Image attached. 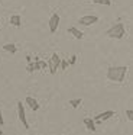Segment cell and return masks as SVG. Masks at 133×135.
Wrapping results in <instances>:
<instances>
[{
    "instance_id": "14",
    "label": "cell",
    "mask_w": 133,
    "mask_h": 135,
    "mask_svg": "<svg viewBox=\"0 0 133 135\" xmlns=\"http://www.w3.org/2000/svg\"><path fill=\"white\" fill-rule=\"evenodd\" d=\"M81 103H83V99H71L69 100V106H72V108H80Z\"/></svg>"
},
{
    "instance_id": "3",
    "label": "cell",
    "mask_w": 133,
    "mask_h": 135,
    "mask_svg": "<svg viewBox=\"0 0 133 135\" xmlns=\"http://www.w3.org/2000/svg\"><path fill=\"white\" fill-rule=\"evenodd\" d=\"M59 64H61V58H59V55H58L57 52L52 54L51 60H49V64H48V67H49V73H51V74H57L58 68H59Z\"/></svg>"
},
{
    "instance_id": "9",
    "label": "cell",
    "mask_w": 133,
    "mask_h": 135,
    "mask_svg": "<svg viewBox=\"0 0 133 135\" xmlns=\"http://www.w3.org/2000/svg\"><path fill=\"white\" fill-rule=\"evenodd\" d=\"M26 103H28V106L32 109V110H38V109H39V103H38V100L35 99V97H32V96L26 97Z\"/></svg>"
},
{
    "instance_id": "16",
    "label": "cell",
    "mask_w": 133,
    "mask_h": 135,
    "mask_svg": "<svg viewBox=\"0 0 133 135\" xmlns=\"http://www.w3.org/2000/svg\"><path fill=\"white\" fill-rule=\"evenodd\" d=\"M91 2L95 4H104V6H110L111 4V0H91Z\"/></svg>"
},
{
    "instance_id": "21",
    "label": "cell",
    "mask_w": 133,
    "mask_h": 135,
    "mask_svg": "<svg viewBox=\"0 0 133 135\" xmlns=\"http://www.w3.org/2000/svg\"><path fill=\"white\" fill-rule=\"evenodd\" d=\"M0 135H3V131H2V129H0Z\"/></svg>"
},
{
    "instance_id": "2",
    "label": "cell",
    "mask_w": 133,
    "mask_h": 135,
    "mask_svg": "<svg viewBox=\"0 0 133 135\" xmlns=\"http://www.w3.org/2000/svg\"><path fill=\"white\" fill-rule=\"evenodd\" d=\"M106 35L109 36V38H113V39H121L124 38V35H126V29H124V25L123 23H116L113 25L110 29H107Z\"/></svg>"
},
{
    "instance_id": "4",
    "label": "cell",
    "mask_w": 133,
    "mask_h": 135,
    "mask_svg": "<svg viewBox=\"0 0 133 135\" xmlns=\"http://www.w3.org/2000/svg\"><path fill=\"white\" fill-rule=\"evenodd\" d=\"M97 22H98V16L95 15H85L78 19V23L83 25V26H91V25H95Z\"/></svg>"
},
{
    "instance_id": "22",
    "label": "cell",
    "mask_w": 133,
    "mask_h": 135,
    "mask_svg": "<svg viewBox=\"0 0 133 135\" xmlns=\"http://www.w3.org/2000/svg\"><path fill=\"white\" fill-rule=\"evenodd\" d=\"M0 29H2V25H0Z\"/></svg>"
},
{
    "instance_id": "5",
    "label": "cell",
    "mask_w": 133,
    "mask_h": 135,
    "mask_svg": "<svg viewBox=\"0 0 133 135\" xmlns=\"http://www.w3.org/2000/svg\"><path fill=\"white\" fill-rule=\"evenodd\" d=\"M17 116H19L20 122H22V125L25 126L26 129H29V123L28 120H26V113H25V106L22 105V102H17Z\"/></svg>"
},
{
    "instance_id": "8",
    "label": "cell",
    "mask_w": 133,
    "mask_h": 135,
    "mask_svg": "<svg viewBox=\"0 0 133 135\" xmlns=\"http://www.w3.org/2000/svg\"><path fill=\"white\" fill-rule=\"evenodd\" d=\"M68 33H71L72 36H74L75 39H83L84 38V33L81 32L78 28H75V26H71V28H68Z\"/></svg>"
},
{
    "instance_id": "11",
    "label": "cell",
    "mask_w": 133,
    "mask_h": 135,
    "mask_svg": "<svg viewBox=\"0 0 133 135\" xmlns=\"http://www.w3.org/2000/svg\"><path fill=\"white\" fill-rule=\"evenodd\" d=\"M84 125L88 131L94 132L95 131V122L93 120V118H84Z\"/></svg>"
},
{
    "instance_id": "19",
    "label": "cell",
    "mask_w": 133,
    "mask_h": 135,
    "mask_svg": "<svg viewBox=\"0 0 133 135\" xmlns=\"http://www.w3.org/2000/svg\"><path fill=\"white\" fill-rule=\"evenodd\" d=\"M75 62H77V55H71V58H69V61H68V65H74Z\"/></svg>"
},
{
    "instance_id": "20",
    "label": "cell",
    "mask_w": 133,
    "mask_h": 135,
    "mask_svg": "<svg viewBox=\"0 0 133 135\" xmlns=\"http://www.w3.org/2000/svg\"><path fill=\"white\" fill-rule=\"evenodd\" d=\"M0 125H4V119H3V115H2V110H0Z\"/></svg>"
},
{
    "instance_id": "1",
    "label": "cell",
    "mask_w": 133,
    "mask_h": 135,
    "mask_svg": "<svg viewBox=\"0 0 133 135\" xmlns=\"http://www.w3.org/2000/svg\"><path fill=\"white\" fill-rule=\"evenodd\" d=\"M127 73V67L124 65H114V67H109L107 70V79L110 81H116V83H123L124 77Z\"/></svg>"
},
{
    "instance_id": "6",
    "label": "cell",
    "mask_w": 133,
    "mask_h": 135,
    "mask_svg": "<svg viewBox=\"0 0 133 135\" xmlns=\"http://www.w3.org/2000/svg\"><path fill=\"white\" fill-rule=\"evenodd\" d=\"M58 26H59V15H58V13H54V15L49 18V31H51V33L57 32Z\"/></svg>"
},
{
    "instance_id": "17",
    "label": "cell",
    "mask_w": 133,
    "mask_h": 135,
    "mask_svg": "<svg viewBox=\"0 0 133 135\" xmlns=\"http://www.w3.org/2000/svg\"><path fill=\"white\" fill-rule=\"evenodd\" d=\"M126 116H127V119H129L130 122L133 120V110H132V109H127V110H126Z\"/></svg>"
},
{
    "instance_id": "15",
    "label": "cell",
    "mask_w": 133,
    "mask_h": 135,
    "mask_svg": "<svg viewBox=\"0 0 133 135\" xmlns=\"http://www.w3.org/2000/svg\"><path fill=\"white\" fill-rule=\"evenodd\" d=\"M35 62L38 64V67H39V70H45V68L48 67V64H46L45 61H42V60H39V58H35Z\"/></svg>"
},
{
    "instance_id": "7",
    "label": "cell",
    "mask_w": 133,
    "mask_h": 135,
    "mask_svg": "<svg viewBox=\"0 0 133 135\" xmlns=\"http://www.w3.org/2000/svg\"><path fill=\"white\" fill-rule=\"evenodd\" d=\"M113 116H114V112L113 110H106V112H103V113L95 115V116L93 118V120H94V122H101V120H107L109 118H113Z\"/></svg>"
},
{
    "instance_id": "18",
    "label": "cell",
    "mask_w": 133,
    "mask_h": 135,
    "mask_svg": "<svg viewBox=\"0 0 133 135\" xmlns=\"http://www.w3.org/2000/svg\"><path fill=\"white\" fill-rule=\"evenodd\" d=\"M66 67H68V61H66V60H61V64H59V68H61V70H65Z\"/></svg>"
},
{
    "instance_id": "12",
    "label": "cell",
    "mask_w": 133,
    "mask_h": 135,
    "mask_svg": "<svg viewBox=\"0 0 133 135\" xmlns=\"http://www.w3.org/2000/svg\"><path fill=\"white\" fill-rule=\"evenodd\" d=\"M3 50H4L6 52H10V54H16L17 48H16V45H14V44H4V45H3Z\"/></svg>"
},
{
    "instance_id": "10",
    "label": "cell",
    "mask_w": 133,
    "mask_h": 135,
    "mask_svg": "<svg viewBox=\"0 0 133 135\" xmlns=\"http://www.w3.org/2000/svg\"><path fill=\"white\" fill-rule=\"evenodd\" d=\"M9 22H10V25H13V26L20 28L22 26V16L20 15H12L10 19H9Z\"/></svg>"
},
{
    "instance_id": "13",
    "label": "cell",
    "mask_w": 133,
    "mask_h": 135,
    "mask_svg": "<svg viewBox=\"0 0 133 135\" xmlns=\"http://www.w3.org/2000/svg\"><path fill=\"white\" fill-rule=\"evenodd\" d=\"M26 70H28V73H33V71H39V67H38L36 62H29Z\"/></svg>"
}]
</instances>
